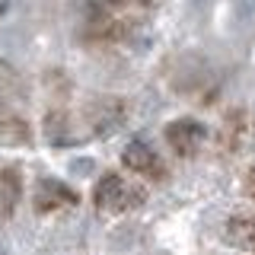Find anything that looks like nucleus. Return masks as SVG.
I'll return each mask as SVG.
<instances>
[{
  "mask_svg": "<svg viewBox=\"0 0 255 255\" xmlns=\"http://www.w3.org/2000/svg\"><path fill=\"white\" fill-rule=\"evenodd\" d=\"M143 201H147L143 185H134V182L122 179L118 172H102L93 188V204L99 214H125L140 207Z\"/></svg>",
  "mask_w": 255,
  "mask_h": 255,
  "instance_id": "nucleus-1",
  "label": "nucleus"
},
{
  "mask_svg": "<svg viewBox=\"0 0 255 255\" xmlns=\"http://www.w3.org/2000/svg\"><path fill=\"white\" fill-rule=\"evenodd\" d=\"M246 134H249V115H246L243 106H233L223 112V122H220V131H217V150L223 156H233L239 153Z\"/></svg>",
  "mask_w": 255,
  "mask_h": 255,
  "instance_id": "nucleus-5",
  "label": "nucleus"
},
{
  "mask_svg": "<svg viewBox=\"0 0 255 255\" xmlns=\"http://www.w3.org/2000/svg\"><path fill=\"white\" fill-rule=\"evenodd\" d=\"M243 195L249 198V201H255V163L246 169V175H243Z\"/></svg>",
  "mask_w": 255,
  "mask_h": 255,
  "instance_id": "nucleus-11",
  "label": "nucleus"
},
{
  "mask_svg": "<svg viewBox=\"0 0 255 255\" xmlns=\"http://www.w3.org/2000/svg\"><path fill=\"white\" fill-rule=\"evenodd\" d=\"M163 137H166V143H169V150H172L175 156L188 159V156H195L198 150L204 147L207 128L198 122V118H175V122L166 125Z\"/></svg>",
  "mask_w": 255,
  "mask_h": 255,
  "instance_id": "nucleus-2",
  "label": "nucleus"
},
{
  "mask_svg": "<svg viewBox=\"0 0 255 255\" xmlns=\"http://www.w3.org/2000/svg\"><path fill=\"white\" fill-rule=\"evenodd\" d=\"M122 163L134 175H140V179H153V182H163L166 179L163 156H159L150 143H143V140H131V143H128L125 153H122Z\"/></svg>",
  "mask_w": 255,
  "mask_h": 255,
  "instance_id": "nucleus-4",
  "label": "nucleus"
},
{
  "mask_svg": "<svg viewBox=\"0 0 255 255\" xmlns=\"http://www.w3.org/2000/svg\"><path fill=\"white\" fill-rule=\"evenodd\" d=\"M22 201V172L19 166L0 169V217H13Z\"/></svg>",
  "mask_w": 255,
  "mask_h": 255,
  "instance_id": "nucleus-8",
  "label": "nucleus"
},
{
  "mask_svg": "<svg viewBox=\"0 0 255 255\" xmlns=\"http://www.w3.org/2000/svg\"><path fill=\"white\" fill-rule=\"evenodd\" d=\"M80 204V195L74 188H67L61 179H38L35 185V195H32V207L35 214H58V211H70V207Z\"/></svg>",
  "mask_w": 255,
  "mask_h": 255,
  "instance_id": "nucleus-3",
  "label": "nucleus"
},
{
  "mask_svg": "<svg viewBox=\"0 0 255 255\" xmlns=\"http://www.w3.org/2000/svg\"><path fill=\"white\" fill-rule=\"evenodd\" d=\"M45 137L48 140H54V143H61V140H67L70 137V115H67V109L64 106H51L45 112Z\"/></svg>",
  "mask_w": 255,
  "mask_h": 255,
  "instance_id": "nucleus-10",
  "label": "nucleus"
},
{
  "mask_svg": "<svg viewBox=\"0 0 255 255\" xmlns=\"http://www.w3.org/2000/svg\"><path fill=\"white\" fill-rule=\"evenodd\" d=\"M227 236H230L233 246H239V249L255 252V211H252V207L236 211L233 217L227 220Z\"/></svg>",
  "mask_w": 255,
  "mask_h": 255,
  "instance_id": "nucleus-9",
  "label": "nucleus"
},
{
  "mask_svg": "<svg viewBox=\"0 0 255 255\" xmlns=\"http://www.w3.org/2000/svg\"><path fill=\"white\" fill-rule=\"evenodd\" d=\"M86 125L93 131H112L118 122L125 118V99H115V96H99V99H90L86 106Z\"/></svg>",
  "mask_w": 255,
  "mask_h": 255,
  "instance_id": "nucleus-6",
  "label": "nucleus"
},
{
  "mask_svg": "<svg viewBox=\"0 0 255 255\" xmlns=\"http://www.w3.org/2000/svg\"><path fill=\"white\" fill-rule=\"evenodd\" d=\"M99 3H106L109 10H122L128 3H150V0H99Z\"/></svg>",
  "mask_w": 255,
  "mask_h": 255,
  "instance_id": "nucleus-12",
  "label": "nucleus"
},
{
  "mask_svg": "<svg viewBox=\"0 0 255 255\" xmlns=\"http://www.w3.org/2000/svg\"><path fill=\"white\" fill-rule=\"evenodd\" d=\"M0 140H6V143H29L32 140L29 122L10 106V99L3 93H0Z\"/></svg>",
  "mask_w": 255,
  "mask_h": 255,
  "instance_id": "nucleus-7",
  "label": "nucleus"
}]
</instances>
